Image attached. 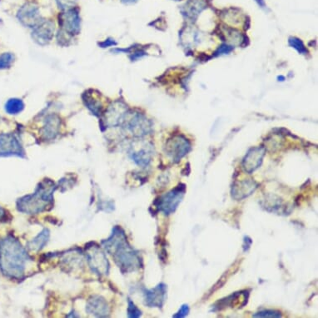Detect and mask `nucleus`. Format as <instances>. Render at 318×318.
Instances as JSON below:
<instances>
[{"label": "nucleus", "mask_w": 318, "mask_h": 318, "mask_svg": "<svg viewBox=\"0 0 318 318\" xmlns=\"http://www.w3.org/2000/svg\"><path fill=\"white\" fill-rule=\"evenodd\" d=\"M258 187V182L253 179L236 181L232 187V197L236 200L244 199L253 194Z\"/></svg>", "instance_id": "nucleus-15"}, {"label": "nucleus", "mask_w": 318, "mask_h": 318, "mask_svg": "<svg viewBox=\"0 0 318 318\" xmlns=\"http://www.w3.org/2000/svg\"><path fill=\"white\" fill-rule=\"evenodd\" d=\"M25 157V151L15 134H0V157Z\"/></svg>", "instance_id": "nucleus-9"}, {"label": "nucleus", "mask_w": 318, "mask_h": 318, "mask_svg": "<svg viewBox=\"0 0 318 318\" xmlns=\"http://www.w3.org/2000/svg\"><path fill=\"white\" fill-rule=\"evenodd\" d=\"M167 285L161 282L153 289H144V303L149 307H158L163 306L167 297Z\"/></svg>", "instance_id": "nucleus-12"}, {"label": "nucleus", "mask_w": 318, "mask_h": 318, "mask_svg": "<svg viewBox=\"0 0 318 318\" xmlns=\"http://www.w3.org/2000/svg\"><path fill=\"white\" fill-rule=\"evenodd\" d=\"M186 193V185L180 183L177 187L159 197L156 200L155 205L159 211L165 215H169L177 210Z\"/></svg>", "instance_id": "nucleus-4"}, {"label": "nucleus", "mask_w": 318, "mask_h": 318, "mask_svg": "<svg viewBox=\"0 0 318 318\" xmlns=\"http://www.w3.org/2000/svg\"><path fill=\"white\" fill-rule=\"evenodd\" d=\"M58 7L62 10H68L75 6L78 0H56Z\"/></svg>", "instance_id": "nucleus-28"}, {"label": "nucleus", "mask_w": 318, "mask_h": 318, "mask_svg": "<svg viewBox=\"0 0 318 318\" xmlns=\"http://www.w3.org/2000/svg\"><path fill=\"white\" fill-rule=\"evenodd\" d=\"M256 2L258 3V5L260 6L262 9L266 8V5H265L264 0H255Z\"/></svg>", "instance_id": "nucleus-32"}, {"label": "nucleus", "mask_w": 318, "mask_h": 318, "mask_svg": "<svg viewBox=\"0 0 318 318\" xmlns=\"http://www.w3.org/2000/svg\"><path fill=\"white\" fill-rule=\"evenodd\" d=\"M17 17L24 26L31 29L36 27L43 21L39 7L33 3L24 5L18 13Z\"/></svg>", "instance_id": "nucleus-11"}, {"label": "nucleus", "mask_w": 318, "mask_h": 318, "mask_svg": "<svg viewBox=\"0 0 318 318\" xmlns=\"http://www.w3.org/2000/svg\"><path fill=\"white\" fill-rule=\"evenodd\" d=\"M190 308L187 304H182L181 307H180L179 311H177V313H175L173 315V317L174 318H182L187 316L189 313Z\"/></svg>", "instance_id": "nucleus-29"}, {"label": "nucleus", "mask_w": 318, "mask_h": 318, "mask_svg": "<svg viewBox=\"0 0 318 318\" xmlns=\"http://www.w3.org/2000/svg\"><path fill=\"white\" fill-rule=\"evenodd\" d=\"M54 31L55 27L54 23L49 20H43L39 25L34 28L32 38L35 43L44 46L51 42L54 38Z\"/></svg>", "instance_id": "nucleus-13"}, {"label": "nucleus", "mask_w": 318, "mask_h": 318, "mask_svg": "<svg viewBox=\"0 0 318 318\" xmlns=\"http://www.w3.org/2000/svg\"><path fill=\"white\" fill-rule=\"evenodd\" d=\"M5 111L10 115H19L25 109V103L20 98H10L5 103Z\"/></svg>", "instance_id": "nucleus-22"}, {"label": "nucleus", "mask_w": 318, "mask_h": 318, "mask_svg": "<svg viewBox=\"0 0 318 318\" xmlns=\"http://www.w3.org/2000/svg\"><path fill=\"white\" fill-rule=\"evenodd\" d=\"M137 0H122V2L125 3V4H132V3L135 2Z\"/></svg>", "instance_id": "nucleus-34"}, {"label": "nucleus", "mask_w": 318, "mask_h": 318, "mask_svg": "<svg viewBox=\"0 0 318 318\" xmlns=\"http://www.w3.org/2000/svg\"><path fill=\"white\" fill-rule=\"evenodd\" d=\"M5 210H4V209H3L1 206H0V220H1V219H2L4 217H5Z\"/></svg>", "instance_id": "nucleus-33"}, {"label": "nucleus", "mask_w": 318, "mask_h": 318, "mask_svg": "<svg viewBox=\"0 0 318 318\" xmlns=\"http://www.w3.org/2000/svg\"><path fill=\"white\" fill-rule=\"evenodd\" d=\"M129 111V109L124 102L120 101L113 102L105 113L103 121L106 126H122Z\"/></svg>", "instance_id": "nucleus-10"}, {"label": "nucleus", "mask_w": 318, "mask_h": 318, "mask_svg": "<svg viewBox=\"0 0 318 318\" xmlns=\"http://www.w3.org/2000/svg\"><path fill=\"white\" fill-rule=\"evenodd\" d=\"M116 42L114 41V39H108L105 40L104 42H102V43H100V46L102 47V48H107V47L113 46V45H116Z\"/></svg>", "instance_id": "nucleus-31"}, {"label": "nucleus", "mask_w": 318, "mask_h": 318, "mask_svg": "<svg viewBox=\"0 0 318 318\" xmlns=\"http://www.w3.org/2000/svg\"><path fill=\"white\" fill-rule=\"evenodd\" d=\"M56 188L53 181L44 180L33 194L27 195L18 201V210L27 214H37L45 211L54 202V192Z\"/></svg>", "instance_id": "nucleus-3"}, {"label": "nucleus", "mask_w": 318, "mask_h": 318, "mask_svg": "<svg viewBox=\"0 0 318 318\" xmlns=\"http://www.w3.org/2000/svg\"><path fill=\"white\" fill-rule=\"evenodd\" d=\"M206 9V4L202 0H188L183 6H182V15L187 18V20H196L198 15Z\"/></svg>", "instance_id": "nucleus-19"}, {"label": "nucleus", "mask_w": 318, "mask_h": 318, "mask_svg": "<svg viewBox=\"0 0 318 318\" xmlns=\"http://www.w3.org/2000/svg\"><path fill=\"white\" fill-rule=\"evenodd\" d=\"M265 154L266 149L263 147L251 148L243 158V167L246 173L251 174L260 168Z\"/></svg>", "instance_id": "nucleus-14"}, {"label": "nucleus", "mask_w": 318, "mask_h": 318, "mask_svg": "<svg viewBox=\"0 0 318 318\" xmlns=\"http://www.w3.org/2000/svg\"><path fill=\"white\" fill-rule=\"evenodd\" d=\"M128 315L129 317L137 318L141 316L142 311L139 310L135 304L129 299V306H128Z\"/></svg>", "instance_id": "nucleus-27"}, {"label": "nucleus", "mask_w": 318, "mask_h": 318, "mask_svg": "<svg viewBox=\"0 0 318 318\" xmlns=\"http://www.w3.org/2000/svg\"><path fill=\"white\" fill-rule=\"evenodd\" d=\"M232 50H233V48L231 46L222 45L219 48V51L217 52V54H229V52H231Z\"/></svg>", "instance_id": "nucleus-30"}, {"label": "nucleus", "mask_w": 318, "mask_h": 318, "mask_svg": "<svg viewBox=\"0 0 318 318\" xmlns=\"http://www.w3.org/2000/svg\"><path fill=\"white\" fill-rule=\"evenodd\" d=\"M253 317H271L280 318L282 317V315L280 311L276 310H263V311H258L257 313L253 314Z\"/></svg>", "instance_id": "nucleus-26"}, {"label": "nucleus", "mask_w": 318, "mask_h": 318, "mask_svg": "<svg viewBox=\"0 0 318 318\" xmlns=\"http://www.w3.org/2000/svg\"><path fill=\"white\" fill-rule=\"evenodd\" d=\"M245 291H238V292H235V293L232 294L231 296H228L226 298L222 299L221 301L217 302L214 305L213 311H219V310H223V309L226 308L228 306H237L238 304L240 303V301H243L244 303H248V298H243L241 300V296H243Z\"/></svg>", "instance_id": "nucleus-20"}, {"label": "nucleus", "mask_w": 318, "mask_h": 318, "mask_svg": "<svg viewBox=\"0 0 318 318\" xmlns=\"http://www.w3.org/2000/svg\"><path fill=\"white\" fill-rule=\"evenodd\" d=\"M134 145L129 151V155L137 165L142 168H146L150 164L153 157V149L152 146L144 144L139 146Z\"/></svg>", "instance_id": "nucleus-16"}, {"label": "nucleus", "mask_w": 318, "mask_h": 318, "mask_svg": "<svg viewBox=\"0 0 318 318\" xmlns=\"http://www.w3.org/2000/svg\"><path fill=\"white\" fill-rule=\"evenodd\" d=\"M60 118L56 115H50L47 117L44 125L42 128V136L45 140H52L58 135L60 130Z\"/></svg>", "instance_id": "nucleus-18"}, {"label": "nucleus", "mask_w": 318, "mask_h": 318, "mask_svg": "<svg viewBox=\"0 0 318 318\" xmlns=\"http://www.w3.org/2000/svg\"><path fill=\"white\" fill-rule=\"evenodd\" d=\"M191 150L188 139L182 135H175L168 139L165 146V153L174 163H177Z\"/></svg>", "instance_id": "nucleus-6"}, {"label": "nucleus", "mask_w": 318, "mask_h": 318, "mask_svg": "<svg viewBox=\"0 0 318 318\" xmlns=\"http://www.w3.org/2000/svg\"><path fill=\"white\" fill-rule=\"evenodd\" d=\"M59 25L62 32L69 36L78 35L80 33L81 20L78 10L74 8L70 10H64L59 15Z\"/></svg>", "instance_id": "nucleus-8"}, {"label": "nucleus", "mask_w": 318, "mask_h": 318, "mask_svg": "<svg viewBox=\"0 0 318 318\" xmlns=\"http://www.w3.org/2000/svg\"><path fill=\"white\" fill-rule=\"evenodd\" d=\"M102 247L112 256L122 272H134L142 267L140 256L129 245L124 230L115 227L107 240L102 242Z\"/></svg>", "instance_id": "nucleus-1"}, {"label": "nucleus", "mask_w": 318, "mask_h": 318, "mask_svg": "<svg viewBox=\"0 0 318 318\" xmlns=\"http://www.w3.org/2000/svg\"><path fill=\"white\" fill-rule=\"evenodd\" d=\"M122 126L131 133L132 135L142 138L149 134L152 129L150 121L144 115L139 113L129 111Z\"/></svg>", "instance_id": "nucleus-5"}, {"label": "nucleus", "mask_w": 318, "mask_h": 318, "mask_svg": "<svg viewBox=\"0 0 318 318\" xmlns=\"http://www.w3.org/2000/svg\"><path fill=\"white\" fill-rule=\"evenodd\" d=\"M288 44H289L291 48L296 49L299 54H306V53H307L306 47H305L301 39L295 38V37H290L289 39H288Z\"/></svg>", "instance_id": "nucleus-24"}, {"label": "nucleus", "mask_w": 318, "mask_h": 318, "mask_svg": "<svg viewBox=\"0 0 318 318\" xmlns=\"http://www.w3.org/2000/svg\"><path fill=\"white\" fill-rule=\"evenodd\" d=\"M86 256L92 272L99 276L109 273L110 263L104 253L97 246H91L86 248Z\"/></svg>", "instance_id": "nucleus-7"}, {"label": "nucleus", "mask_w": 318, "mask_h": 318, "mask_svg": "<svg viewBox=\"0 0 318 318\" xmlns=\"http://www.w3.org/2000/svg\"><path fill=\"white\" fill-rule=\"evenodd\" d=\"M49 238V232L48 229H44L34 240L29 243V248L30 250L39 251L46 245Z\"/></svg>", "instance_id": "nucleus-21"}, {"label": "nucleus", "mask_w": 318, "mask_h": 318, "mask_svg": "<svg viewBox=\"0 0 318 318\" xmlns=\"http://www.w3.org/2000/svg\"><path fill=\"white\" fill-rule=\"evenodd\" d=\"M27 253L14 237H8L0 242V268L8 277L20 279L25 274Z\"/></svg>", "instance_id": "nucleus-2"}, {"label": "nucleus", "mask_w": 318, "mask_h": 318, "mask_svg": "<svg viewBox=\"0 0 318 318\" xmlns=\"http://www.w3.org/2000/svg\"><path fill=\"white\" fill-rule=\"evenodd\" d=\"M15 61V55L11 53L0 54V69H6L11 67Z\"/></svg>", "instance_id": "nucleus-25"}, {"label": "nucleus", "mask_w": 318, "mask_h": 318, "mask_svg": "<svg viewBox=\"0 0 318 318\" xmlns=\"http://www.w3.org/2000/svg\"><path fill=\"white\" fill-rule=\"evenodd\" d=\"M83 101L85 102L86 106L91 112L95 115H99L101 113V104L99 102H97V100H95L94 97L92 96H87L86 95L85 98H83Z\"/></svg>", "instance_id": "nucleus-23"}, {"label": "nucleus", "mask_w": 318, "mask_h": 318, "mask_svg": "<svg viewBox=\"0 0 318 318\" xmlns=\"http://www.w3.org/2000/svg\"><path fill=\"white\" fill-rule=\"evenodd\" d=\"M86 311L87 313L97 317H105L110 314V306L102 297L95 296L87 301Z\"/></svg>", "instance_id": "nucleus-17"}]
</instances>
